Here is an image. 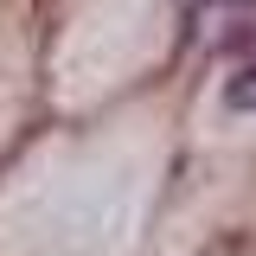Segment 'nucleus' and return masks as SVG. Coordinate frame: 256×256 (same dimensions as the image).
I'll return each instance as SVG.
<instances>
[{"label":"nucleus","mask_w":256,"mask_h":256,"mask_svg":"<svg viewBox=\"0 0 256 256\" xmlns=\"http://www.w3.org/2000/svg\"><path fill=\"white\" fill-rule=\"evenodd\" d=\"M224 13H244V20H256V0H218V6H212V20H224ZM205 45H230V32L205 38ZM237 45H250V52H256V26H237Z\"/></svg>","instance_id":"1"},{"label":"nucleus","mask_w":256,"mask_h":256,"mask_svg":"<svg viewBox=\"0 0 256 256\" xmlns=\"http://www.w3.org/2000/svg\"><path fill=\"white\" fill-rule=\"evenodd\" d=\"M230 102H237V109H256V52L244 58V70L230 77Z\"/></svg>","instance_id":"2"}]
</instances>
